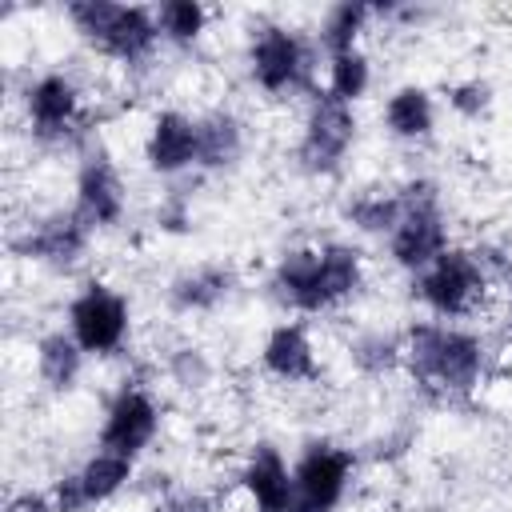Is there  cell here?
Listing matches in <instances>:
<instances>
[{"mask_svg":"<svg viewBox=\"0 0 512 512\" xmlns=\"http://www.w3.org/2000/svg\"><path fill=\"white\" fill-rule=\"evenodd\" d=\"M368 280H372L368 252L356 240L328 236V240H300L280 248L264 272V292L284 316L320 320L360 304Z\"/></svg>","mask_w":512,"mask_h":512,"instance_id":"1","label":"cell"},{"mask_svg":"<svg viewBox=\"0 0 512 512\" xmlns=\"http://www.w3.org/2000/svg\"><path fill=\"white\" fill-rule=\"evenodd\" d=\"M492 364L496 348L476 324H452L432 316L404 324V380L436 404L476 396L480 384L492 376Z\"/></svg>","mask_w":512,"mask_h":512,"instance_id":"2","label":"cell"},{"mask_svg":"<svg viewBox=\"0 0 512 512\" xmlns=\"http://www.w3.org/2000/svg\"><path fill=\"white\" fill-rule=\"evenodd\" d=\"M244 80L252 92H260L264 100L288 104V100H308L320 88V48L312 40V32L264 16L252 20L248 36H244Z\"/></svg>","mask_w":512,"mask_h":512,"instance_id":"3","label":"cell"},{"mask_svg":"<svg viewBox=\"0 0 512 512\" xmlns=\"http://www.w3.org/2000/svg\"><path fill=\"white\" fill-rule=\"evenodd\" d=\"M64 20L72 36L124 72H144L156 64L164 40L156 28V8L148 4H116V0H72L64 4Z\"/></svg>","mask_w":512,"mask_h":512,"instance_id":"4","label":"cell"},{"mask_svg":"<svg viewBox=\"0 0 512 512\" xmlns=\"http://www.w3.org/2000/svg\"><path fill=\"white\" fill-rule=\"evenodd\" d=\"M12 112H16L20 128L28 132V140L40 148H76L80 152L92 140L88 92L76 80V72H68V68L32 72L16 88Z\"/></svg>","mask_w":512,"mask_h":512,"instance_id":"5","label":"cell"},{"mask_svg":"<svg viewBox=\"0 0 512 512\" xmlns=\"http://www.w3.org/2000/svg\"><path fill=\"white\" fill-rule=\"evenodd\" d=\"M408 296L432 320L476 324L492 312V272L472 244L456 240L444 256H436L424 272L408 280Z\"/></svg>","mask_w":512,"mask_h":512,"instance_id":"6","label":"cell"},{"mask_svg":"<svg viewBox=\"0 0 512 512\" xmlns=\"http://www.w3.org/2000/svg\"><path fill=\"white\" fill-rule=\"evenodd\" d=\"M396 188H400V220L384 240V256L396 272L412 280L436 256H444L456 244V236L444 192L432 176H404L396 180Z\"/></svg>","mask_w":512,"mask_h":512,"instance_id":"7","label":"cell"},{"mask_svg":"<svg viewBox=\"0 0 512 512\" xmlns=\"http://www.w3.org/2000/svg\"><path fill=\"white\" fill-rule=\"evenodd\" d=\"M64 328L88 360H116L128 352L136 336L132 296L108 276H84L64 304Z\"/></svg>","mask_w":512,"mask_h":512,"instance_id":"8","label":"cell"},{"mask_svg":"<svg viewBox=\"0 0 512 512\" xmlns=\"http://www.w3.org/2000/svg\"><path fill=\"white\" fill-rule=\"evenodd\" d=\"M360 140V116L356 108L332 100L324 88H316L296 120L292 136V168L304 180H332L348 168Z\"/></svg>","mask_w":512,"mask_h":512,"instance_id":"9","label":"cell"},{"mask_svg":"<svg viewBox=\"0 0 512 512\" xmlns=\"http://www.w3.org/2000/svg\"><path fill=\"white\" fill-rule=\"evenodd\" d=\"M96 232L84 224V216L72 204H52L32 212L24 224H12L8 232V252L32 268L68 276L80 272L92 256Z\"/></svg>","mask_w":512,"mask_h":512,"instance_id":"10","label":"cell"},{"mask_svg":"<svg viewBox=\"0 0 512 512\" xmlns=\"http://www.w3.org/2000/svg\"><path fill=\"white\" fill-rule=\"evenodd\" d=\"M360 456L336 436H308L292 460V512H340L352 496Z\"/></svg>","mask_w":512,"mask_h":512,"instance_id":"11","label":"cell"},{"mask_svg":"<svg viewBox=\"0 0 512 512\" xmlns=\"http://www.w3.org/2000/svg\"><path fill=\"white\" fill-rule=\"evenodd\" d=\"M160 432H164V404H160L156 388L140 376H124L100 408L96 444L108 452L144 460L156 448Z\"/></svg>","mask_w":512,"mask_h":512,"instance_id":"12","label":"cell"},{"mask_svg":"<svg viewBox=\"0 0 512 512\" xmlns=\"http://www.w3.org/2000/svg\"><path fill=\"white\" fill-rule=\"evenodd\" d=\"M84 224L100 236L112 232L128 220V176L116 160V152L100 140H88L76 152V168H72V200H68Z\"/></svg>","mask_w":512,"mask_h":512,"instance_id":"13","label":"cell"},{"mask_svg":"<svg viewBox=\"0 0 512 512\" xmlns=\"http://www.w3.org/2000/svg\"><path fill=\"white\" fill-rule=\"evenodd\" d=\"M136 476H140V460L96 444L76 468L60 472L48 484V496H52L56 512H100V508L116 504L128 488H136Z\"/></svg>","mask_w":512,"mask_h":512,"instance_id":"14","label":"cell"},{"mask_svg":"<svg viewBox=\"0 0 512 512\" xmlns=\"http://www.w3.org/2000/svg\"><path fill=\"white\" fill-rule=\"evenodd\" d=\"M240 292H244V272L232 260L212 256L184 264L164 280V308L180 320H204L224 312Z\"/></svg>","mask_w":512,"mask_h":512,"instance_id":"15","label":"cell"},{"mask_svg":"<svg viewBox=\"0 0 512 512\" xmlns=\"http://www.w3.org/2000/svg\"><path fill=\"white\" fill-rule=\"evenodd\" d=\"M256 368L264 380L280 388H312L324 376V356L312 320H296V316L276 320L256 348Z\"/></svg>","mask_w":512,"mask_h":512,"instance_id":"16","label":"cell"},{"mask_svg":"<svg viewBox=\"0 0 512 512\" xmlns=\"http://www.w3.org/2000/svg\"><path fill=\"white\" fill-rule=\"evenodd\" d=\"M200 160V132H196V112L180 104H160L148 112L144 132H140V164L156 180H180L196 172Z\"/></svg>","mask_w":512,"mask_h":512,"instance_id":"17","label":"cell"},{"mask_svg":"<svg viewBox=\"0 0 512 512\" xmlns=\"http://www.w3.org/2000/svg\"><path fill=\"white\" fill-rule=\"evenodd\" d=\"M232 480L244 512H292V460L276 440L256 436L236 460Z\"/></svg>","mask_w":512,"mask_h":512,"instance_id":"18","label":"cell"},{"mask_svg":"<svg viewBox=\"0 0 512 512\" xmlns=\"http://www.w3.org/2000/svg\"><path fill=\"white\" fill-rule=\"evenodd\" d=\"M380 132L392 144H404V148H420V144L436 140V132H440V96L428 84H416V80H404V84L388 88L384 100H380Z\"/></svg>","mask_w":512,"mask_h":512,"instance_id":"19","label":"cell"},{"mask_svg":"<svg viewBox=\"0 0 512 512\" xmlns=\"http://www.w3.org/2000/svg\"><path fill=\"white\" fill-rule=\"evenodd\" d=\"M196 132H200V160L196 172L204 176H228L244 164L248 144H252V128L244 120L240 108L232 104H208L204 112H196Z\"/></svg>","mask_w":512,"mask_h":512,"instance_id":"20","label":"cell"},{"mask_svg":"<svg viewBox=\"0 0 512 512\" xmlns=\"http://www.w3.org/2000/svg\"><path fill=\"white\" fill-rule=\"evenodd\" d=\"M84 372H88V356L64 324L44 328L32 340V376L48 396H72L80 388Z\"/></svg>","mask_w":512,"mask_h":512,"instance_id":"21","label":"cell"},{"mask_svg":"<svg viewBox=\"0 0 512 512\" xmlns=\"http://www.w3.org/2000/svg\"><path fill=\"white\" fill-rule=\"evenodd\" d=\"M156 372H160L180 396H192V400L212 396V392L220 388V364H216V356H212L200 340H188V336L172 340V344L160 352Z\"/></svg>","mask_w":512,"mask_h":512,"instance_id":"22","label":"cell"},{"mask_svg":"<svg viewBox=\"0 0 512 512\" xmlns=\"http://www.w3.org/2000/svg\"><path fill=\"white\" fill-rule=\"evenodd\" d=\"M348 368L364 380H388L404 372V328H384V324H364L344 340Z\"/></svg>","mask_w":512,"mask_h":512,"instance_id":"23","label":"cell"},{"mask_svg":"<svg viewBox=\"0 0 512 512\" xmlns=\"http://www.w3.org/2000/svg\"><path fill=\"white\" fill-rule=\"evenodd\" d=\"M340 220L356 232V236H368V240H388V232L396 228L400 220V188L396 184H364V188H352L344 192L340 200Z\"/></svg>","mask_w":512,"mask_h":512,"instance_id":"24","label":"cell"},{"mask_svg":"<svg viewBox=\"0 0 512 512\" xmlns=\"http://www.w3.org/2000/svg\"><path fill=\"white\" fill-rule=\"evenodd\" d=\"M376 28L372 20V4H352V0H340V4H328L312 28V40L320 48V56H336V52H352V48H364V36Z\"/></svg>","mask_w":512,"mask_h":512,"instance_id":"25","label":"cell"},{"mask_svg":"<svg viewBox=\"0 0 512 512\" xmlns=\"http://www.w3.org/2000/svg\"><path fill=\"white\" fill-rule=\"evenodd\" d=\"M152 8H156L160 40L172 52H196L208 40L212 20H216V12L208 4H200V0H160Z\"/></svg>","mask_w":512,"mask_h":512,"instance_id":"26","label":"cell"},{"mask_svg":"<svg viewBox=\"0 0 512 512\" xmlns=\"http://www.w3.org/2000/svg\"><path fill=\"white\" fill-rule=\"evenodd\" d=\"M320 88L332 100L348 104V108H356L360 100H368V92L376 88V64H372L368 48L324 56V80H320Z\"/></svg>","mask_w":512,"mask_h":512,"instance_id":"27","label":"cell"},{"mask_svg":"<svg viewBox=\"0 0 512 512\" xmlns=\"http://www.w3.org/2000/svg\"><path fill=\"white\" fill-rule=\"evenodd\" d=\"M440 104H444L456 120L480 124V120H488L492 108H496V88H492L488 76H460V80H448V84H444Z\"/></svg>","mask_w":512,"mask_h":512,"instance_id":"28","label":"cell"},{"mask_svg":"<svg viewBox=\"0 0 512 512\" xmlns=\"http://www.w3.org/2000/svg\"><path fill=\"white\" fill-rule=\"evenodd\" d=\"M152 228H156L160 236H172V240L188 236V232L196 228V204H192V192H184V188H168V192H160V200L152 204Z\"/></svg>","mask_w":512,"mask_h":512,"instance_id":"29","label":"cell"},{"mask_svg":"<svg viewBox=\"0 0 512 512\" xmlns=\"http://www.w3.org/2000/svg\"><path fill=\"white\" fill-rule=\"evenodd\" d=\"M152 512H224L220 496H212L208 488L196 484H172L168 492H160L152 500Z\"/></svg>","mask_w":512,"mask_h":512,"instance_id":"30","label":"cell"},{"mask_svg":"<svg viewBox=\"0 0 512 512\" xmlns=\"http://www.w3.org/2000/svg\"><path fill=\"white\" fill-rule=\"evenodd\" d=\"M488 320H496L512 336V256L492 272V312H488Z\"/></svg>","mask_w":512,"mask_h":512,"instance_id":"31","label":"cell"},{"mask_svg":"<svg viewBox=\"0 0 512 512\" xmlns=\"http://www.w3.org/2000/svg\"><path fill=\"white\" fill-rule=\"evenodd\" d=\"M4 512H56V504H52V496H48V488H16V492H8V500H4Z\"/></svg>","mask_w":512,"mask_h":512,"instance_id":"32","label":"cell"}]
</instances>
